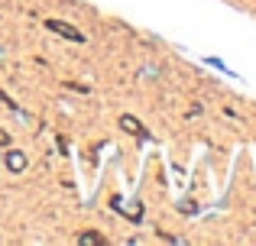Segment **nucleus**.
Segmentation results:
<instances>
[{"mask_svg": "<svg viewBox=\"0 0 256 246\" xmlns=\"http://www.w3.org/2000/svg\"><path fill=\"white\" fill-rule=\"evenodd\" d=\"M46 29H52V32H58V36L72 39V42H84V36H82V32H78L75 26L62 23V19H46Z\"/></svg>", "mask_w": 256, "mask_h": 246, "instance_id": "1", "label": "nucleus"}, {"mask_svg": "<svg viewBox=\"0 0 256 246\" xmlns=\"http://www.w3.org/2000/svg\"><path fill=\"white\" fill-rule=\"evenodd\" d=\"M6 169L10 172H23L26 169V156L20 149H6Z\"/></svg>", "mask_w": 256, "mask_h": 246, "instance_id": "2", "label": "nucleus"}, {"mask_svg": "<svg viewBox=\"0 0 256 246\" xmlns=\"http://www.w3.org/2000/svg\"><path fill=\"white\" fill-rule=\"evenodd\" d=\"M120 126H124L126 133H133V136L146 139V133H143V126H140V120H136V117H120Z\"/></svg>", "mask_w": 256, "mask_h": 246, "instance_id": "3", "label": "nucleus"}, {"mask_svg": "<svg viewBox=\"0 0 256 246\" xmlns=\"http://www.w3.org/2000/svg\"><path fill=\"white\" fill-rule=\"evenodd\" d=\"M78 243H82V246H98V243H104V240H100L98 234H82V237H78Z\"/></svg>", "mask_w": 256, "mask_h": 246, "instance_id": "4", "label": "nucleus"}, {"mask_svg": "<svg viewBox=\"0 0 256 246\" xmlns=\"http://www.w3.org/2000/svg\"><path fill=\"white\" fill-rule=\"evenodd\" d=\"M0 143H6V133L4 130H0Z\"/></svg>", "mask_w": 256, "mask_h": 246, "instance_id": "5", "label": "nucleus"}]
</instances>
